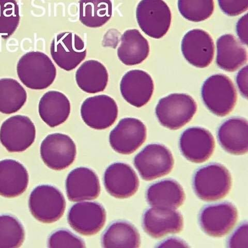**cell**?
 <instances>
[{
	"label": "cell",
	"mask_w": 248,
	"mask_h": 248,
	"mask_svg": "<svg viewBox=\"0 0 248 248\" xmlns=\"http://www.w3.org/2000/svg\"><path fill=\"white\" fill-rule=\"evenodd\" d=\"M182 51L185 59L192 65L201 68L207 67L214 59L213 38L204 30L189 31L183 37Z\"/></svg>",
	"instance_id": "15"
},
{
	"label": "cell",
	"mask_w": 248,
	"mask_h": 248,
	"mask_svg": "<svg viewBox=\"0 0 248 248\" xmlns=\"http://www.w3.org/2000/svg\"><path fill=\"white\" fill-rule=\"evenodd\" d=\"M197 110L195 100L186 94H172L161 99L156 107V114L161 125L177 130L189 123Z\"/></svg>",
	"instance_id": "4"
},
{
	"label": "cell",
	"mask_w": 248,
	"mask_h": 248,
	"mask_svg": "<svg viewBox=\"0 0 248 248\" xmlns=\"http://www.w3.org/2000/svg\"><path fill=\"white\" fill-rule=\"evenodd\" d=\"M34 124L26 116L17 115L5 120L0 128V142L10 152H21L34 143Z\"/></svg>",
	"instance_id": "8"
},
{
	"label": "cell",
	"mask_w": 248,
	"mask_h": 248,
	"mask_svg": "<svg viewBox=\"0 0 248 248\" xmlns=\"http://www.w3.org/2000/svg\"><path fill=\"white\" fill-rule=\"evenodd\" d=\"M50 53L53 60L60 68L71 71L86 58L87 49L78 35L64 32L54 38Z\"/></svg>",
	"instance_id": "11"
},
{
	"label": "cell",
	"mask_w": 248,
	"mask_h": 248,
	"mask_svg": "<svg viewBox=\"0 0 248 248\" xmlns=\"http://www.w3.org/2000/svg\"><path fill=\"white\" fill-rule=\"evenodd\" d=\"M146 128L140 120L135 118L121 120L111 131L109 142L116 152L128 155L135 152L145 142Z\"/></svg>",
	"instance_id": "14"
},
{
	"label": "cell",
	"mask_w": 248,
	"mask_h": 248,
	"mask_svg": "<svg viewBox=\"0 0 248 248\" xmlns=\"http://www.w3.org/2000/svg\"><path fill=\"white\" fill-rule=\"evenodd\" d=\"M17 72L28 88L41 90L48 88L55 80L57 69L49 57L39 51L24 54L19 60Z\"/></svg>",
	"instance_id": "1"
},
{
	"label": "cell",
	"mask_w": 248,
	"mask_h": 248,
	"mask_svg": "<svg viewBox=\"0 0 248 248\" xmlns=\"http://www.w3.org/2000/svg\"><path fill=\"white\" fill-rule=\"evenodd\" d=\"M49 248H85L83 240L71 231L61 229L53 232L48 242Z\"/></svg>",
	"instance_id": "34"
},
{
	"label": "cell",
	"mask_w": 248,
	"mask_h": 248,
	"mask_svg": "<svg viewBox=\"0 0 248 248\" xmlns=\"http://www.w3.org/2000/svg\"><path fill=\"white\" fill-rule=\"evenodd\" d=\"M178 7L185 19L192 22L204 21L214 10V0H178Z\"/></svg>",
	"instance_id": "32"
},
{
	"label": "cell",
	"mask_w": 248,
	"mask_h": 248,
	"mask_svg": "<svg viewBox=\"0 0 248 248\" xmlns=\"http://www.w3.org/2000/svg\"><path fill=\"white\" fill-rule=\"evenodd\" d=\"M79 3V19L85 26L99 28L111 18V0H80Z\"/></svg>",
	"instance_id": "29"
},
{
	"label": "cell",
	"mask_w": 248,
	"mask_h": 248,
	"mask_svg": "<svg viewBox=\"0 0 248 248\" xmlns=\"http://www.w3.org/2000/svg\"><path fill=\"white\" fill-rule=\"evenodd\" d=\"M118 56L123 63L128 66L142 63L149 56L150 46L148 41L138 30L131 29L123 34Z\"/></svg>",
	"instance_id": "26"
},
{
	"label": "cell",
	"mask_w": 248,
	"mask_h": 248,
	"mask_svg": "<svg viewBox=\"0 0 248 248\" xmlns=\"http://www.w3.org/2000/svg\"><path fill=\"white\" fill-rule=\"evenodd\" d=\"M28 184V172L21 163L13 159L0 161V196L18 197L26 190Z\"/></svg>",
	"instance_id": "22"
},
{
	"label": "cell",
	"mask_w": 248,
	"mask_h": 248,
	"mask_svg": "<svg viewBox=\"0 0 248 248\" xmlns=\"http://www.w3.org/2000/svg\"><path fill=\"white\" fill-rule=\"evenodd\" d=\"M108 73L105 66L96 60H89L78 69L76 80L84 92L95 94L103 92L108 82Z\"/></svg>",
	"instance_id": "27"
},
{
	"label": "cell",
	"mask_w": 248,
	"mask_h": 248,
	"mask_svg": "<svg viewBox=\"0 0 248 248\" xmlns=\"http://www.w3.org/2000/svg\"><path fill=\"white\" fill-rule=\"evenodd\" d=\"M201 95L208 109L219 116H226L231 112L237 99L233 83L223 74L209 77L202 88Z\"/></svg>",
	"instance_id": "3"
},
{
	"label": "cell",
	"mask_w": 248,
	"mask_h": 248,
	"mask_svg": "<svg viewBox=\"0 0 248 248\" xmlns=\"http://www.w3.org/2000/svg\"><path fill=\"white\" fill-rule=\"evenodd\" d=\"M224 14L229 16H236L248 10V0H218Z\"/></svg>",
	"instance_id": "35"
},
{
	"label": "cell",
	"mask_w": 248,
	"mask_h": 248,
	"mask_svg": "<svg viewBox=\"0 0 248 248\" xmlns=\"http://www.w3.org/2000/svg\"><path fill=\"white\" fill-rule=\"evenodd\" d=\"M66 190L68 199L72 202L95 199L100 192L98 177L89 168L75 169L67 176Z\"/></svg>",
	"instance_id": "20"
},
{
	"label": "cell",
	"mask_w": 248,
	"mask_h": 248,
	"mask_svg": "<svg viewBox=\"0 0 248 248\" xmlns=\"http://www.w3.org/2000/svg\"><path fill=\"white\" fill-rule=\"evenodd\" d=\"M140 236L131 223L124 221L112 223L104 232L102 244L104 248H139Z\"/></svg>",
	"instance_id": "28"
},
{
	"label": "cell",
	"mask_w": 248,
	"mask_h": 248,
	"mask_svg": "<svg viewBox=\"0 0 248 248\" xmlns=\"http://www.w3.org/2000/svg\"><path fill=\"white\" fill-rule=\"evenodd\" d=\"M67 219L71 227L79 234L92 236L102 229L106 221V213L98 203L85 202L69 209Z\"/></svg>",
	"instance_id": "12"
},
{
	"label": "cell",
	"mask_w": 248,
	"mask_h": 248,
	"mask_svg": "<svg viewBox=\"0 0 248 248\" xmlns=\"http://www.w3.org/2000/svg\"><path fill=\"white\" fill-rule=\"evenodd\" d=\"M237 34L240 42L243 44H248V17L247 14L240 18L237 23Z\"/></svg>",
	"instance_id": "38"
},
{
	"label": "cell",
	"mask_w": 248,
	"mask_h": 248,
	"mask_svg": "<svg viewBox=\"0 0 248 248\" xmlns=\"http://www.w3.org/2000/svg\"><path fill=\"white\" fill-rule=\"evenodd\" d=\"M105 187L108 193L118 199H126L138 191L139 181L135 170L123 162H115L106 170Z\"/></svg>",
	"instance_id": "18"
},
{
	"label": "cell",
	"mask_w": 248,
	"mask_h": 248,
	"mask_svg": "<svg viewBox=\"0 0 248 248\" xmlns=\"http://www.w3.org/2000/svg\"><path fill=\"white\" fill-rule=\"evenodd\" d=\"M232 186V177L223 165L212 163L199 168L193 178L196 195L205 201H214L226 197Z\"/></svg>",
	"instance_id": "2"
},
{
	"label": "cell",
	"mask_w": 248,
	"mask_h": 248,
	"mask_svg": "<svg viewBox=\"0 0 248 248\" xmlns=\"http://www.w3.org/2000/svg\"><path fill=\"white\" fill-rule=\"evenodd\" d=\"M38 112L42 120L50 127L64 123L71 113V104L67 97L58 91L45 93L38 106Z\"/></svg>",
	"instance_id": "25"
},
{
	"label": "cell",
	"mask_w": 248,
	"mask_h": 248,
	"mask_svg": "<svg viewBox=\"0 0 248 248\" xmlns=\"http://www.w3.org/2000/svg\"><path fill=\"white\" fill-rule=\"evenodd\" d=\"M237 86L241 94L247 98L248 95V67L243 68L237 74L236 77Z\"/></svg>",
	"instance_id": "37"
},
{
	"label": "cell",
	"mask_w": 248,
	"mask_h": 248,
	"mask_svg": "<svg viewBox=\"0 0 248 248\" xmlns=\"http://www.w3.org/2000/svg\"><path fill=\"white\" fill-rule=\"evenodd\" d=\"M20 22L19 6L16 0H0V35L9 38Z\"/></svg>",
	"instance_id": "33"
},
{
	"label": "cell",
	"mask_w": 248,
	"mask_h": 248,
	"mask_svg": "<svg viewBox=\"0 0 248 248\" xmlns=\"http://www.w3.org/2000/svg\"><path fill=\"white\" fill-rule=\"evenodd\" d=\"M29 206L36 219L44 223H52L63 216L66 201L63 193L58 188L51 185H42L31 192Z\"/></svg>",
	"instance_id": "5"
},
{
	"label": "cell",
	"mask_w": 248,
	"mask_h": 248,
	"mask_svg": "<svg viewBox=\"0 0 248 248\" xmlns=\"http://www.w3.org/2000/svg\"><path fill=\"white\" fill-rule=\"evenodd\" d=\"M142 224L147 234L158 238L180 232L184 220L182 214L174 209L153 207L144 213Z\"/></svg>",
	"instance_id": "17"
},
{
	"label": "cell",
	"mask_w": 248,
	"mask_h": 248,
	"mask_svg": "<svg viewBox=\"0 0 248 248\" xmlns=\"http://www.w3.org/2000/svg\"><path fill=\"white\" fill-rule=\"evenodd\" d=\"M84 122L90 127L102 130L113 125L117 119L118 107L110 96L101 95L87 98L81 107Z\"/></svg>",
	"instance_id": "13"
},
{
	"label": "cell",
	"mask_w": 248,
	"mask_h": 248,
	"mask_svg": "<svg viewBox=\"0 0 248 248\" xmlns=\"http://www.w3.org/2000/svg\"><path fill=\"white\" fill-rule=\"evenodd\" d=\"M41 155L45 165L54 170H62L71 166L77 154L73 140L63 134L46 136L41 145Z\"/></svg>",
	"instance_id": "10"
},
{
	"label": "cell",
	"mask_w": 248,
	"mask_h": 248,
	"mask_svg": "<svg viewBox=\"0 0 248 248\" xmlns=\"http://www.w3.org/2000/svg\"><path fill=\"white\" fill-rule=\"evenodd\" d=\"M136 17L140 28L144 33L159 39L168 32L172 15L169 7L163 0H142L138 5Z\"/></svg>",
	"instance_id": "7"
},
{
	"label": "cell",
	"mask_w": 248,
	"mask_h": 248,
	"mask_svg": "<svg viewBox=\"0 0 248 248\" xmlns=\"http://www.w3.org/2000/svg\"><path fill=\"white\" fill-rule=\"evenodd\" d=\"M146 197L153 207L175 209L183 205L185 195L179 183L167 179L151 185L147 189Z\"/></svg>",
	"instance_id": "23"
},
{
	"label": "cell",
	"mask_w": 248,
	"mask_h": 248,
	"mask_svg": "<svg viewBox=\"0 0 248 248\" xmlns=\"http://www.w3.org/2000/svg\"><path fill=\"white\" fill-rule=\"evenodd\" d=\"M216 63L225 71L232 72L245 65L248 60L246 49L233 35L225 34L217 41Z\"/></svg>",
	"instance_id": "24"
},
{
	"label": "cell",
	"mask_w": 248,
	"mask_h": 248,
	"mask_svg": "<svg viewBox=\"0 0 248 248\" xmlns=\"http://www.w3.org/2000/svg\"><path fill=\"white\" fill-rule=\"evenodd\" d=\"M27 99L26 91L18 81L12 78L0 79V112L16 113L24 106Z\"/></svg>",
	"instance_id": "30"
},
{
	"label": "cell",
	"mask_w": 248,
	"mask_h": 248,
	"mask_svg": "<svg viewBox=\"0 0 248 248\" xmlns=\"http://www.w3.org/2000/svg\"><path fill=\"white\" fill-rule=\"evenodd\" d=\"M248 229L247 222L240 224L229 239L228 245L229 248H248Z\"/></svg>",
	"instance_id": "36"
},
{
	"label": "cell",
	"mask_w": 248,
	"mask_h": 248,
	"mask_svg": "<svg viewBox=\"0 0 248 248\" xmlns=\"http://www.w3.org/2000/svg\"><path fill=\"white\" fill-rule=\"evenodd\" d=\"M154 82L151 76L141 70H131L120 83L122 96L130 105L140 108L149 103L153 94Z\"/></svg>",
	"instance_id": "19"
},
{
	"label": "cell",
	"mask_w": 248,
	"mask_h": 248,
	"mask_svg": "<svg viewBox=\"0 0 248 248\" xmlns=\"http://www.w3.org/2000/svg\"><path fill=\"white\" fill-rule=\"evenodd\" d=\"M237 219V209L229 202L207 205L199 215L202 229L215 237L226 235L234 227Z\"/></svg>",
	"instance_id": "9"
},
{
	"label": "cell",
	"mask_w": 248,
	"mask_h": 248,
	"mask_svg": "<svg viewBox=\"0 0 248 248\" xmlns=\"http://www.w3.org/2000/svg\"><path fill=\"white\" fill-rule=\"evenodd\" d=\"M215 140L208 130L193 127L185 130L180 139V148L183 156L189 161L202 163L212 156Z\"/></svg>",
	"instance_id": "16"
},
{
	"label": "cell",
	"mask_w": 248,
	"mask_h": 248,
	"mask_svg": "<svg viewBox=\"0 0 248 248\" xmlns=\"http://www.w3.org/2000/svg\"><path fill=\"white\" fill-rule=\"evenodd\" d=\"M218 139L222 148L233 155L246 154L248 150V121L243 118H231L223 122L218 130Z\"/></svg>",
	"instance_id": "21"
},
{
	"label": "cell",
	"mask_w": 248,
	"mask_h": 248,
	"mask_svg": "<svg viewBox=\"0 0 248 248\" xmlns=\"http://www.w3.org/2000/svg\"><path fill=\"white\" fill-rule=\"evenodd\" d=\"M25 237L24 228L16 218L9 215H0V248H19Z\"/></svg>",
	"instance_id": "31"
},
{
	"label": "cell",
	"mask_w": 248,
	"mask_h": 248,
	"mask_svg": "<svg viewBox=\"0 0 248 248\" xmlns=\"http://www.w3.org/2000/svg\"><path fill=\"white\" fill-rule=\"evenodd\" d=\"M159 248L188 247L182 239L177 237H170L161 242L157 246Z\"/></svg>",
	"instance_id": "39"
},
{
	"label": "cell",
	"mask_w": 248,
	"mask_h": 248,
	"mask_svg": "<svg viewBox=\"0 0 248 248\" xmlns=\"http://www.w3.org/2000/svg\"><path fill=\"white\" fill-rule=\"evenodd\" d=\"M174 164L172 154L160 144L147 145L134 159V165L142 179L152 181L171 172Z\"/></svg>",
	"instance_id": "6"
}]
</instances>
